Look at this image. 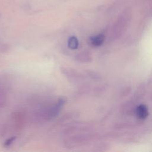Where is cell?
<instances>
[{
  "mask_svg": "<svg viewBox=\"0 0 152 152\" xmlns=\"http://www.w3.org/2000/svg\"><path fill=\"white\" fill-rule=\"evenodd\" d=\"M68 46L71 49H76L78 46V40L75 36H71L68 41Z\"/></svg>",
  "mask_w": 152,
  "mask_h": 152,
  "instance_id": "3957f363",
  "label": "cell"
},
{
  "mask_svg": "<svg viewBox=\"0 0 152 152\" xmlns=\"http://www.w3.org/2000/svg\"><path fill=\"white\" fill-rule=\"evenodd\" d=\"M136 115L141 119L146 118L148 115V110L146 106L142 104L138 106L136 109Z\"/></svg>",
  "mask_w": 152,
  "mask_h": 152,
  "instance_id": "6da1fadb",
  "label": "cell"
},
{
  "mask_svg": "<svg viewBox=\"0 0 152 152\" xmlns=\"http://www.w3.org/2000/svg\"><path fill=\"white\" fill-rule=\"evenodd\" d=\"M104 40V36L102 34H100L94 36H93L90 38L91 43L94 46H100Z\"/></svg>",
  "mask_w": 152,
  "mask_h": 152,
  "instance_id": "7a4b0ae2",
  "label": "cell"
},
{
  "mask_svg": "<svg viewBox=\"0 0 152 152\" xmlns=\"http://www.w3.org/2000/svg\"><path fill=\"white\" fill-rule=\"evenodd\" d=\"M15 139V137H11L10 138L8 139L5 142V144H4V145L5 146H8L10 145Z\"/></svg>",
  "mask_w": 152,
  "mask_h": 152,
  "instance_id": "277c9868",
  "label": "cell"
}]
</instances>
